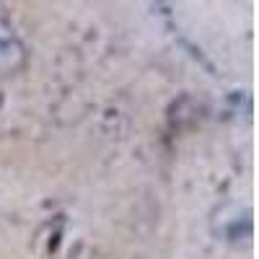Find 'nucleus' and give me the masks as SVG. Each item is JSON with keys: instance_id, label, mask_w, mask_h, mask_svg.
<instances>
[{"instance_id": "f257e3e1", "label": "nucleus", "mask_w": 259, "mask_h": 259, "mask_svg": "<svg viewBox=\"0 0 259 259\" xmlns=\"http://www.w3.org/2000/svg\"><path fill=\"white\" fill-rule=\"evenodd\" d=\"M21 57V45L16 41V36L11 34V29H0V70H13L16 68V60Z\"/></svg>"}]
</instances>
